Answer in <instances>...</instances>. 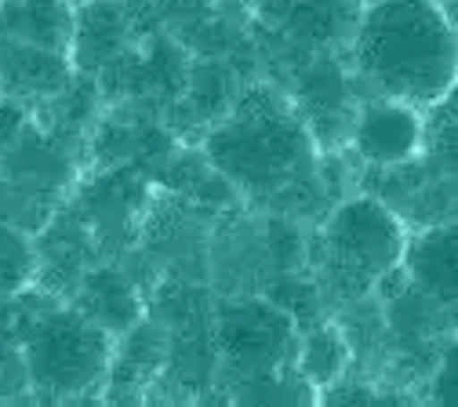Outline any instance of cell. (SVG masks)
Here are the masks:
<instances>
[{
    "label": "cell",
    "mask_w": 458,
    "mask_h": 407,
    "mask_svg": "<svg viewBox=\"0 0 458 407\" xmlns=\"http://www.w3.org/2000/svg\"><path fill=\"white\" fill-rule=\"evenodd\" d=\"M353 58L375 95L433 113L458 81V26L437 0H368Z\"/></svg>",
    "instance_id": "obj_1"
},
{
    "label": "cell",
    "mask_w": 458,
    "mask_h": 407,
    "mask_svg": "<svg viewBox=\"0 0 458 407\" xmlns=\"http://www.w3.org/2000/svg\"><path fill=\"white\" fill-rule=\"evenodd\" d=\"M208 153L233 182L248 190H276L306 164L310 139L295 116L259 88L241 102L233 121L211 135Z\"/></svg>",
    "instance_id": "obj_2"
},
{
    "label": "cell",
    "mask_w": 458,
    "mask_h": 407,
    "mask_svg": "<svg viewBox=\"0 0 458 407\" xmlns=\"http://www.w3.org/2000/svg\"><path fill=\"white\" fill-rule=\"evenodd\" d=\"M327 266L346 295H360L404 269L411 225L382 197H353L338 204L324 225Z\"/></svg>",
    "instance_id": "obj_3"
},
{
    "label": "cell",
    "mask_w": 458,
    "mask_h": 407,
    "mask_svg": "<svg viewBox=\"0 0 458 407\" xmlns=\"http://www.w3.org/2000/svg\"><path fill=\"white\" fill-rule=\"evenodd\" d=\"M109 331L84 313H55L40 320L26 345L30 382L59 396H73L98 386L109 368Z\"/></svg>",
    "instance_id": "obj_4"
},
{
    "label": "cell",
    "mask_w": 458,
    "mask_h": 407,
    "mask_svg": "<svg viewBox=\"0 0 458 407\" xmlns=\"http://www.w3.org/2000/svg\"><path fill=\"white\" fill-rule=\"evenodd\" d=\"M404 276L429 302L440 324L458 331V218L429 222L411 233Z\"/></svg>",
    "instance_id": "obj_5"
},
{
    "label": "cell",
    "mask_w": 458,
    "mask_h": 407,
    "mask_svg": "<svg viewBox=\"0 0 458 407\" xmlns=\"http://www.w3.org/2000/svg\"><path fill=\"white\" fill-rule=\"evenodd\" d=\"M429 121L419 106L378 95L353 121V149L375 167H404L422 157Z\"/></svg>",
    "instance_id": "obj_6"
},
{
    "label": "cell",
    "mask_w": 458,
    "mask_h": 407,
    "mask_svg": "<svg viewBox=\"0 0 458 407\" xmlns=\"http://www.w3.org/2000/svg\"><path fill=\"white\" fill-rule=\"evenodd\" d=\"M292 317L266 302H241L222 313V349L237 368L269 371L292 345Z\"/></svg>",
    "instance_id": "obj_7"
},
{
    "label": "cell",
    "mask_w": 458,
    "mask_h": 407,
    "mask_svg": "<svg viewBox=\"0 0 458 407\" xmlns=\"http://www.w3.org/2000/svg\"><path fill=\"white\" fill-rule=\"evenodd\" d=\"M0 22H4L12 40L40 44L51 51H63V55L73 51L77 12L66 0H4Z\"/></svg>",
    "instance_id": "obj_8"
},
{
    "label": "cell",
    "mask_w": 458,
    "mask_h": 407,
    "mask_svg": "<svg viewBox=\"0 0 458 407\" xmlns=\"http://www.w3.org/2000/svg\"><path fill=\"white\" fill-rule=\"evenodd\" d=\"M70 55L51 51L40 44L12 40L0 47V84L15 95H51L70 91Z\"/></svg>",
    "instance_id": "obj_9"
},
{
    "label": "cell",
    "mask_w": 458,
    "mask_h": 407,
    "mask_svg": "<svg viewBox=\"0 0 458 407\" xmlns=\"http://www.w3.org/2000/svg\"><path fill=\"white\" fill-rule=\"evenodd\" d=\"M81 313L91 317L95 324H102L106 331H128V327H135L139 299L121 273L98 269L81 287Z\"/></svg>",
    "instance_id": "obj_10"
},
{
    "label": "cell",
    "mask_w": 458,
    "mask_h": 407,
    "mask_svg": "<svg viewBox=\"0 0 458 407\" xmlns=\"http://www.w3.org/2000/svg\"><path fill=\"white\" fill-rule=\"evenodd\" d=\"M121 44H124V22L109 0H98V4H91L77 15V33H73L70 55L81 66H88V70L106 66L109 58L121 51Z\"/></svg>",
    "instance_id": "obj_11"
},
{
    "label": "cell",
    "mask_w": 458,
    "mask_h": 407,
    "mask_svg": "<svg viewBox=\"0 0 458 407\" xmlns=\"http://www.w3.org/2000/svg\"><path fill=\"white\" fill-rule=\"evenodd\" d=\"M350 364V345L335 327H317L299 349V368L313 386H335Z\"/></svg>",
    "instance_id": "obj_12"
},
{
    "label": "cell",
    "mask_w": 458,
    "mask_h": 407,
    "mask_svg": "<svg viewBox=\"0 0 458 407\" xmlns=\"http://www.w3.org/2000/svg\"><path fill=\"white\" fill-rule=\"evenodd\" d=\"M37 273V251L19 229L0 225V295H15Z\"/></svg>",
    "instance_id": "obj_13"
},
{
    "label": "cell",
    "mask_w": 458,
    "mask_h": 407,
    "mask_svg": "<svg viewBox=\"0 0 458 407\" xmlns=\"http://www.w3.org/2000/svg\"><path fill=\"white\" fill-rule=\"evenodd\" d=\"M422 157L429 160V167L440 174V179L458 193V121H447V116L433 113Z\"/></svg>",
    "instance_id": "obj_14"
},
{
    "label": "cell",
    "mask_w": 458,
    "mask_h": 407,
    "mask_svg": "<svg viewBox=\"0 0 458 407\" xmlns=\"http://www.w3.org/2000/svg\"><path fill=\"white\" fill-rule=\"evenodd\" d=\"M429 400H437V403H458V331L444 345L440 364H437V371L429 378Z\"/></svg>",
    "instance_id": "obj_15"
},
{
    "label": "cell",
    "mask_w": 458,
    "mask_h": 407,
    "mask_svg": "<svg viewBox=\"0 0 458 407\" xmlns=\"http://www.w3.org/2000/svg\"><path fill=\"white\" fill-rule=\"evenodd\" d=\"M22 382H30L26 353H15L8 342H0V393H15Z\"/></svg>",
    "instance_id": "obj_16"
},
{
    "label": "cell",
    "mask_w": 458,
    "mask_h": 407,
    "mask_svg": "<svg viewBox=\"0 0 458 407\" xmlns=\"http://www.w3.org/2000/svg\"><path fill=\"white\" fill-rule=\"evenodd\" d=\"M433 113H437V116H447V121H458V81L451 84V91L444 95V102H440Z\"/></svg>",
    "instance_id": "obj_17"
},
{
    "label": "cell",
    "mask_w": 458,
    "mask_h": 407,
    "mask_svg": "<svg viewBox=\"0 0 458 407\" xmlns=\"http://www.w3.org/2000/svg\"><path fill=\"white\" fill-rule=\"evenodd\" d=\"M437 4H440V8L447 12V19L458 26V0H437Z\"/></svg>",
    "instance_id": "obj_18"
},
{
    "label": "cell",
    "mask_w": 458,
    "mask_h": 407,
    "mask_svg": "<svg viewBox=\"0 0 458 407\" xmlns=\"http://www.w3.org/2000/svg\"><path fill=\"white\" fill-rule=\"evenodd\" d=\"M0 8H4V0H0Z\"/></svg>",
    "instance_id": "obj_19"
}]
</instances>
